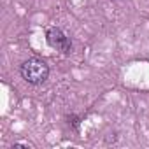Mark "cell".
<instances>
[{
	"mask_svg": "<svg viewBox=\"0 0 149 149\" xmlns=\"http://www.w3.org/2000/svg\"><path fill=\"white\" fill-rule=\"evenodd\" d=\"M21 76L26 83L30 84H40L47 79L49 76V68L47 65L39 60V58H30L21 65Z\"/></svg>",
	"mask_w": 149,
	"mask_h": 149,
	"instance_id": "cell-1",
	"label": "cell"
},
{
	"mask_svg": "<svg viewBox=\"0 0 149 149\" xmlns=\"http://www.w3.org/2000/svg\"><path fill=\"white\" fill-rule=\"evenodd\" d=\"M47 42L53 47L61 49L65 53H68V49H70V40H68V37H65V33L60 28H51L47 32Z\"/></svg>",
	"mask_w": 149,
	"mask_h": 149,
	"instance_id": "cell-2",
	"label": "cell"
}]
</instances>
